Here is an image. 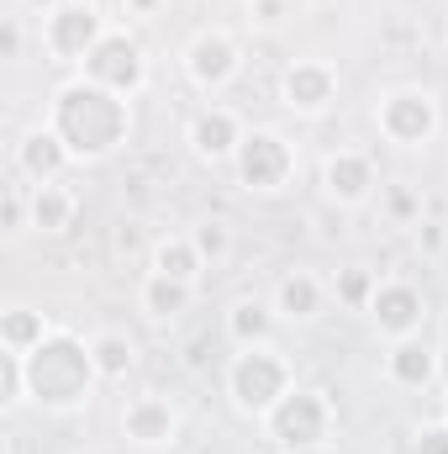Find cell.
<instances>
[{"instance_id": "1", "label": "cell", "mask_w": 448, "mask_h": 454, "mask_svg": "<svg viewBox=\"0 0 448 454\" xmlns=\"http://www.w3.org/2000/svg\"><path fill=\"white\" fill-rule=\"evenodd\" d=\"M48 127L64 137L74 164H101L132 137V101L96 85V80H85V74H74L53 90Z\"/></svg>"}, {"instance_id": "2", "label": "cell", "mask_w": 448, "mask_h": 454, "mask_svg": "<svg viewBox=\"0 0 448 454\" xmlns=\"http://www.w3.org/2000/svg\"><path fill=\"white\" fill-rule=\"evenodd\" d=\"M96 386H106V380L96 370L90 339H80L69 328H53L27 354V391L42 412H80L96 396Z\"/></svg>"}, {"instance_id": "3", "label": "cell", "mask_w": 448, "mask_h": 454, "mask_svg": "<svg viewBox=\"0 0 448 454\" xmlns=\"http://www.w3.org/2000/svg\"><path fill=\"white\" fill-rule=\"evenodd\" d=\"M296 391V364L274 348V343H259V348H237L227 359V396L243 418H269L285 396Z\"/></svg>"}, {"instance_id": "4", "label": "cell", "mask_w": 448, "mask_h": 454, "mask_svg": "<svg viewBox=\"0 0 448 454\" xmlns=\"http://www.w3.org/2000/svg\"><path fill=\"white\" fill-rule=\"evenodd\" d=\"M264 434L280 444L285 454H317L333 444L337 434V412L328 391H312V386H296L269 418H264Z\"/></svg>"}, {"instance_id": "5", "label": "cell", "mask_w": 448, "mask_h": 454, "mask_svg": "<svg viewBox=\"0 0 448 454\" xmlns=\"http://www.w3.org/2000/svg\"><path fill=\"white\" fill-rule=\"evenodd\" d=\"M375 127L385 143L396 148H428L444 127V112H438V96L422 90V85H390L380 90L375 101Z\"/></svg>"}, {"instance_id": "6", "label": "cell", "mask_w": 448, "mask_h": 454, "mask_svg": "<svg viewBox=\"0 0 448 454\" xmlns=\"http://www.w3.org/2000/svg\"><path fill=\"white\" fill-rule=\"evenodd\" d=\"M106 32H112V21H106L101 5H90V0H58L42 16V53L53 64H85L101 48Z\"/></svg>"}, {"instance_id": "7", "label": "cell", "mask_w": 448, "mask_h": 454, "mask_svg": "<svg viewBox=\"0 0 448 454\" xmlns=\"http://www.w3.org/2000/svg\"><path fill=\"white\" fill-rule=\"evenodd\" d=\"M232 175H237L243 191L274 196V191H285L296 180V143L285 132H274V127H248V137H243V148L232 159Z\"/></svg>"}, {"instance_id": "8", "label": "cell", "mask_w": 448, "mask_h": 454, "mask_svg": "<svg viewBox=\"0 0 448 454\" xmlns=\"http://www.w3.org/2000/svg\"><path fill=\"white\" fill-rule=\"evenodd\" d=\"M80 74L132 101V96L148 90V53H143V43H137L127 27H112V32L101 37V48L80 64Z\"/></svg>"}, {"instance_id": "9", "label": "cell", "mask_w": 448, "mask_h": 454, "mask_svg": "<svg viewBox=\"0 0 448 454\" xmlns=\"http://www.w3.org/2000/svg\"><path fill=\"white\" fill-rule=\"evenodd\" d=\"M185 74H190V85L206 90V96L227 90V85L243 74V48H237V37L222 32V27H201V32L185 43Z\"/></svg>"}, {"instance_id": "10", "label": "cell", "mask_w": 448, "mask_h": 454, "mask_svg": "<svg viewBox=\"0 0 448 454\" xmlns=\"http://www.w3.org/2000/svg\"><path fill=\"white\" fill-rule=\"evenodd\" d=\"M364 317L375 323V333L385 343L417 339L422 323H428V296H422L412 280H380V291H375V301H369Z\"/></svg>"}, {"instance_id": "11", "label": "cell", "mask_w": 448, "mask_h": 454, "mask_svg": "<svg viewBox=\"0 0 448 454\" xmlns=\"http://www.w3.org/2000/svg\"><path fill=\"white\" fill-rule=\"evenodd\" d=\"M380 191V169L364 148H333L322 159V196L343 207V212H359L369 196Z\"/></svg>"}, {"instance_id": "12", "label": "cell", "mask_w": 448, "mask_h": 454, "mask_svg": "<svg viewBox=\"0 0 448 454\" xmlns=\"http://www.w3.org/2000/svg\"><path fill=\"white\" fill-rule=\"evenodd\" d=\"M337 101V69L328 59H296L280 74V106L296 116H322Z\"/></svg>"}, {"instance_id": "13", "label": "cell", "mask_w": 448, "mask_h": 454, "mask_svg": "<svg viewBox=\"0 0 448 454\" xmlns=\"http://www.w3.org/2000/svg\"><path fill=\"white\" fill-rule=\"evenodd\" d=\"M121 439L137 450H169L180 439V407L158 391H143L121 407Z\"/></svg>"}, {"instance_id": "14", "label": "cell", "mask_w": 448, "mask_h": 454, "mask_svg": "<svg viewBox=\"0 0 448 454\" xmlns=\"http://www.w3.org/2000/svg\"><path fill=\"white\" fill-rule=\"evenodd\" d=\"M243 137H248V127H243V116L232 106H201L190 116V127H185V143H190V153L201 164H232Z\"/></svg>"}, {"instance_id": "15", "label": "cell", "mask_w": 448, "mask_h": 454, "mask_svg": "<svg viewBox=\"0 0 448 454\" xmlns=\"http://www.w3.org/2000/svg\"><path fill=\"white\" fill-rule=\"evenodd\" d=\"M69 164H74V153L64 148V137H58L48 121H37V127L21 132V143H16V175H21V180L53 185V180L69 175Z\"/></svg>"}, {"instance_id": "16", "label": "cell", "mask_w": 448, "mask_h": 454, "mask_svg": "<svg viewBox=\"0 0 448 454\" xmlns=\"http://www.w3.org/2000/svg\"><path fill=\"white\" fill-rule=\"evenodd\" d=\"M328 291H333V286H322L312 270H285V275L274 280L269 301H274L280 323H290V328H306V323H317V317H322V307H328Z\"/></svg>"}, {"instance_id": "17", "label": "cell", "mask_w": 448, "mask_h": 454, "mask_svg": "<svg viewBox=\"0 0 448 454\" xmlns=\"http://www.w3.org/2000/svg\"><path fill=\"white\" fill-rule=\"evenodd\" d=\"M190 301H196V286H190V280H174V275H158V270H148L143 286H137V312H143L153 328L180 323V317L190 312Z\"/></svg>"}, {"instance_id": "18", "label": "cell", "mask_w": 448, "mask_h": 454, "mask_svg": "<svg viewBox=\"0 0 448 454\" xmlns=\"http://www.w3.org/2000/svg\"><path fill=\"white\" fill-rule=\"evenodd\" d=\"M385 380L401 386V391H428L438 380V348L422 343V333L417 339H396L385 348Z\"/></svg>"}, {"instance_id": "19", "label": "cell", "mask_w": 448, "mask_h": 454, "mask_svg": "<svg viewBox=\"0 0 448 454\" xmlns=\"http://www.w3.org/2000/svg\"><path fill=\"white\" fill-rule=\"evenodd\" d=\"M274 328H280V312H274V301H264V296H237V301L227 307V343H232V348L274 343Z\"/></svg>"}, {"instance_id": "20", "label": "cell", "mask_w": 448, "mask_h": 454, "mask_svg": "<svg viewBox=\"0 0 448 454\" xmlns=\"http://www.w3.org/2000/svg\"><path fill=\"white\" fill-rule=\"evenodd\" d=\"M27 201H32V227H37V232H69L74 217H80V196H74L64 180H53V185H32Z\"/></svg>"}, {"instance_id": "21", "label": "cell", "mask_w": 448, "mask_h": 454, "mask_svg": "<svg viewBox=\"0 0 448 454\" xmlns=\"http://www.w3.org/2000/svg\"><path fill=\"white\" fill-rule=\"evenodd\" d=\"M148 270L201 286V275H206V259H201V248H196V238H190V232H169V238H158V243H153V264H148Z\"/></svg>"}, {"instance_id": "22", "label": "cell", "mask_w": 448, "mask_h": 454, "mask_svg": "<svg viewBox=\"0 0 448 454\" xmlns=\"http://www.w3.org/2000/svg\"><path fill=\"white\" fill-rule=\"evenodd\" d=\"M48 333H53V323L37 307H27V301H11L0 312V348H11V354H32Z\"/></svg>"}, {"instance_id": "23", "label": "cell", "mask_w": 448, "mask_h": 454, "mask_svg": "<svg viewBox=\"0 0 448 454\" xmlns=\"http://www.w3.org/2000/svg\"><path fill=\"white\" fill-rule=\"evenodd\" d=\"M90 354H96V370H101L106 386H112V380H127V375L137 370V343L127 339L121 328H101V333H90Z\"/></svg>"}, {"instance_id": "24", "label": "cell", "mask_w": 448, "mask_h": 454, "mask_svg": "<svg viewBox=\"0 0 448 454\" xmlns=\"http://www.w3.org/2000/svg\"><path fill=\"white\" fill-rule=\"evenodd\" d=\"M375 291H380V270H369V264H348V270L333 275V296H337V307H348V312H369Z\"/></svg>"}, {"instance_id": "25", "label": "cell", "mask_w": 448, "mask_h": 454, "mask_svg": "<svg viewBox=\"0 0 448 454\" xmlns=\"http://www.w3.org/2000/svg\"><path fill=\"white\" fill-rule=\"evenodd\" d=\"M21 402H32V391H27V354L0 348V407L16 412Z\"/></svg>"}, {"instance_id": "26", "label": "cell", "mask_w": 448, "mask_h": 454, "mask_svg": "<svg viewBox=\"0 0 448 454\" xmlns=\"http://www.w3.org/2000/svg\"><path fill=\"white\" fill-rule=\"evenodd\" d=\"M190 238H196V248H201L206 264H222L227 248H232V232H227V223H217V217H212V223H196Z\"/></svg>"}, {"instance_id": "27", "label": "cell", "mask_w": 448, "mask_h": 454, "mask_svg": "<svg viewBox=\"0 0 448 454\" xmlns=\"http://www.w3.org/2000/svg\"><path fill=\"white\" fill-rule=\"evenodd\" d=\"M0 227H5L11 238H16L21 227H32V201L21 196V185H11V191H5V201H0Z\"/></svg>"}, {"instance_id": "28", "label": "cell", "mask_w": 448, "mask_h": 454, "mask_svg": "<svg viewBox=\"0 0 448 454\" xmlns=\"http://www.w3.org/2000/svg\"><path fill=\"white\" fill-rule=\"evenodd\" d=\"M412 454H448V418L422 423V428H417V439H412Z\"/></svg>"}, {"instance_id": "29", "label": "cell", "mask_w": 448, "mask_h": 454, "mask_svg": "<svg viewBox=\"0 0 448 454\" xmlns=\"http://www.w3.org/2000/svg\"><path fill=\"white\" fill-rule=\"evenodd\" d=\"M385 207H390V217H396V223H422V201H417L412 191H401V185H390V191H385Z\"/></svg>"}, {"instance_id": "30", "label": "cell", "mask_w": 448, "mask_h": 454, "mask_svg": "<svg viewBox=\"0 0 448 454\" xmlns=\"http://www.w3.org/2000/svg\"><path fill=\"white\" fill-rule=\"evenodd\" d=\"M21 37H27L21 16H5V21H0V59H5V64H16V59H21Z\"/></svg>"}, {"instance_id": "31", "label": "cell", "mask_w": 448, "mask_h": 454, "mask_svg": "<svg viewBox=\"0 0 448 454\" xmlns=\"http://www.w3.org/2000/svg\"><path fill=\"white\" fill-rule=\"evenodd\" d=\"M248 21L264 27V32H274L285 21V0H248Z\"/></svg>"}, {"instance_id": "32", "label": "cell", "mask_w": 448, "mask_h": 454, "mask_svg": "<svg viewBox=\"0 0 448 454\" xmlns=\"http://www.w3.org/2000/svg\"><path fill=\"white\" fill-rule=\"evenodd\" d=\"M417 238H422L428 248H438V243H444V232H438V223H417Z\"/></svg>"}, {"instance_id": "33", "label": "cell", "mask_w": 448, "mask_h": 454, "mask_svg": "<svg viewBox=\"0 0 448 454\" xmlns=\"http://www.w3.org/2000/svg\"><path fill=\"white\" fill-rule=\"evenodd\" d=\"M158 11V0H127V16H153Z\"/></svg>"}, {"instance_id": "34", "label": "cell", "mask_w": 448, "mask_h": 454, "mask_svg": "<svg viewBox=\"0 0 448 454\" xmlns=\"http://www.w3.org/2000/svg\"><path fill=\"white\" fill-rule=\"evenodd\" d=\"M438 380H444V386H448V343H444V348H438Z\"/></svg>"}, {"instance_id": "35", "label": "cell", "mask_w": 448, "mask_h": 454, "mask_svg": "<svg viewBox=\"0 0 448 454\" xmlns=\"http://www.w3.org/2000/svg\"><path fill=\"white\" fill-rule=\"evenodd\" d=\"M90 5H101V11H127V0H90Z\"/></svg>"}, {"instance_id": "36", "label": "cell", "mask_w": 448, "mask_h": 454, "mask_svg": "<svg viewBox=\"0 0 448 454\" xmlns=\"http://www.w3.org/2000/svg\"><path fill=\"white\" fill-rule=\"evenodd\" d=\"M27 5H42V16H48V11H53V5H58V0H27Z\"/></svg>"}, {"instance_id": "37", "label": "cell", "mask_w": 448, "mask_h": 454, "mask_svg": "<svg viewBox=\"0 0 448 454\" xmlns=\"http://www.w3.org/2000/svg\"><path fill=\"white\" fill-rule=\"evenodd\" d=\"M444 418H448V396H444Z\"/></svg>"}, {"instance_id": "38", "label": "cell", "mask_w": 448, "mask_h": 454, "mask_svg": "<svg viewBox=\"0 0 448 454\" xmlns=\"http://www.w3.org/2000/svg\"><path fill=\"white\" fill-rule=\"evenodd\" d=\"M444 37H448V32H444Z\"/></svg>"}]
</instances>
